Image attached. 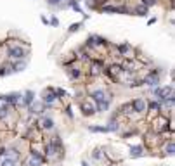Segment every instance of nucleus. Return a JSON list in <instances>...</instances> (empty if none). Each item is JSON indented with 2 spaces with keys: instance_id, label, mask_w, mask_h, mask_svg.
I'll use <instances>...</instances> for the list:
<instances>
[{
  "instance_id": "nucleus-1",
  "label": "nucleus",
  "mask_w": 175,
  "mask_h": 166,
  "mask_svg": "<svg viewBox=\"0 0 175 166\" xmlns=\"http://www.w3.org/2000/svg\"><path fill=\"white\" fill-rule=\"evenodd\" d=\"M9 56L12 59H23L24 57V49L23 47H12L9 50Z\"/></svg>"
},
{
  "instance_id": "nucleus-2",
  "label": "nucleus",
  "mask_w": 175,
  "mask_h": 166,
  "mask_svg": "<svg viewBox=\"0 0 175 166\" xmlns=\"http://www.w3.org/2000/svg\"><path fill=\"white\" fill-rule=\"evenodd\" d=\"M130 104H132V109L137 111V113H142V111L146 109V102L142 100V99H135V100H132Z\"/></svg>"
},
{
  "instance_id": "nucleus-3",
  "label": "nucleus",
  "mask_w": 175,
  "mask_h": 166,
  "mask_svg": "<svg viewBox=\"0 0 175 166\" xmlns=\"http://www.w3.org/2000/svg\"><path fill=\"white\" fill-rule=\"evenodd\" d=\"M92 99L95 102H103V100H108V95L104 90H95V92H92Z\"/></svg>"
},
{
  "instance_id": "nucleus-4",
  "label": "nucleus",
  "mask_w": 175,
  "mask_h": 166,
  "mask_svg": "<svg viewBox=\"0 0 175 166\" xmlns=\"http://www.w3.org/2000/svg\"><path fill=\"white\" fill-rule=\"evenodd\" d=\"M82 113L85 116H92L94 113H95V107H94L92 104H89V102H83L82 104Z\"/></svg>"
},
{
  "instance_id": "nucleus-5",
  "label": "nucleus",
  "mask_w": 175,
  "mask_h": 166,
  "mask_svg": "<svg viewBox=\"0 0 175 166\" xmlns=\"http://www.w3.org/2000/svg\"><path fill=\"white\" fill-rule=\"evenodd\" d=\"M146 83H147V85H151V87H156V85L160 83L158 75H151V76H147V78H146Z\"/></svg>"
},
{
  "instance_id": "nucleus-6",
  "label": "nucleus",
  "mask_w": 175,
  "mask_h": 166,
  "mask_svg": "<svg viewBox=\"0 0 175 166\" xmlns=\"http://www.w3.org/2000/svg\"><path fill=\"white\" fill-rule=\"evenodd\" d=\"M2 100H7V102H14V104H16V102H18V100H19V95H18V94H14V95H2Z\"/></svg>"
},
{
  "instance_id": "nucleus-7",
  "label": "nucleus",
  "mask_w": 175,
  "mask_h": 166,
  "mask_svg": "<svg viewBox=\"0 0 175 166\" xmlns=\"http://www.w3.org/2000/svg\"><path fill=\"white\" fill-rule=\"evenodd\" d=\"M137 156H142V147H132V157H137Z\"/></svg>"
},
{
  "instance_id": "nucleus-8",
  "label": "nucleus",
  "mask_w": 175,
  "mask_h": 166,
  "mask_svg": "<svg viewBox=\"0 0 175 166\" xmlns=\"http://www.w3.org/2000/svg\"><path fill=\"white\" fill-rule=\"evenodd\" d=\"M122 73V68L120 66H113V68H109V75H113V76H118Z\"/></svg>"
},
{
  "instance_id": "nucleus-9",
  "label": "nucleus",
  "mask_w": 175,
  "mask_h": 166,
  "mask_svg": "<svg viewBox=\"0 0 175 166\" xmlns=\"http://www.w3.org/2000/svg\"><path fill=\"white\" fill-rule=\"evenodd\" d=\"M40 165H42V159H40V157L31 156V159H30V166H40Z\"/></svg>"
},
{
  "instance_id": "nucleus-10",
  "label": "nucleus",
  "mask_w": 175,
  "mask_h": 166,
  "mask_svg": "<svg viewBox=\"0 0 175 166\" xmlns=\"http://www.w3.org/2000/svg\"><path fill=\"white\" fill-rule=\"evenodd\" d=\"M31 102H33V92H28V94H26V97H24V104H26V106H30Z\"/></svg>"
},
{
  "instance_id": "nucleus-11",
  "label": "nucleus",
  "mask_w": 175,
  "mask_h": 166,
  "mask_svg": "<svg viewBox=\"0 0 175 166\" xmlns=\"http://www.w3.org/2000/svg\"><path fill=\"white\" fill-rule=\"evenodd\" d=\"M7 113H9V107H7V106H2V107H0V118H5Z\"/></svg>"
},
{
  "instance_id": "nucleus-12",
  "label": "nucleus",
  "mask_w": 175,
  "mask_h": 166,
  "mask_svg": "<svg viewBox=\"0 0 175 166\" xmlns=\"http://www.w3.org/2000/svg\"><path fill=\"white\" fill-rule=\"evenodd\" d=\"M135 12H137L139 16H146V12H147V9H146V7H142V5H141V7H137V9H135Z\"/></svg>"
},
{
  "instance_id": "nucleus-13",
  "label": "nucleus",
  "mask_w": 175,
  "mask_h": 166,
  "mask_svg": "<svg viewBox=\"0 0 175 166\" xmlns=\"http://www.w3.org/2000/svg\"><path fill=\"white\" fill-rule=\"evenodd\" d=\"M101 71V62H97V64H94L92 66V75H97Z\"/></svg>"
},
{
  "instance_id": "nucleus-14",
  "label": "nucleus",
  "mask_w": 175,
  "mask_h": 166,
  "mask_svg": "<svg viewBox=\"0 0 175 166\" xmlns=\"http://www.w3.org/2000/svg\"><path fill=\"white\" fill-rule=\"evenodd\" d=\"M52 125H54V123H52V119H43V128L51 130V128H52Z\"/></svg>"
},
{
  "instance_id": "nucleus-15",
  "label": "nucleus",
  "mask_w": 175,
  "mask_h": 166,
  "mask_svg": "<svg viewBox=\"0 0 175 166\" xmlns=\"http://www.w3.org/2000/svg\"><path fill=\"white\" fill-rule=\"evenodd\" d=\"M108 128V132H116L118 130V125L116 123H109V127H106Z\"/></svg>"
},
{
  "instance_id": "nucleus-16",
  "label": "nucleus",
  "mask_w": 175,
  "mask_h": 166,
  "mask_svg": "<svg viewBox=\"0 0 175 166\" xmlns=\"http://www.w3.org/2000/svg\"><path fill=\"white\" fill-rule=\"evenodd\" d=\"M118 50H120L122 54H127V50H128V45H120V47H118Z\"/></svg>"
},
{
  "instance_id": "nucleus-17",
  "label": "nucleus",
  "mask_w": 175,
  "mask_h": 166,
  "mask_svg": "<svg viewBox=\"0 0 175 166\" xmlns=\"http://www.w3.org/2000/svg\"><path fill=\"white\" fill-rule=\"evenodd\" d=\"M2 166H14V161H12V159H5V161L2 163Z\"/></svg>"
},
{
  "instance_id": "nucleus-18",
  "label": "nucleus",
  "mask_w": 175,
  "mask_h": 166,
  "mask_svg": "<svg viewBox=\"0 0 175 166\" xmlns=\"http://www.w3.org/2000/svg\"><path fill=\"white\" fill-rule=\"evenodd\" d=\"M166 151H168V154H170V156L174 154V144H172V142L168 144V147H166Z\"/></svg>"
},
{
  "instance_id": "nucleus-19",
  "label": "nucleus",
  "mask_w": 175,
  "mask_h": 166,
  "mask_svg": "<svg viewBox=\"0 0 175 166\" xmlns=\"http://www.w3.org/2000/svg\"><path fill=\"white\" fill-rule=\"evenodd\" d=\"M78 28H80V23H76V24H71V28H70V33H73V31H76Z\"/></svg>"
},
{
  "instance_id": "nucleus-20",
  "label": "nucleus",
  "mask_w": 175,
  "mask_h": 166,
  "mask_svg": "<svg viewBox=\"0 0 175 166\" xmlns=\"http://www.w3.org/2000/svg\"><path fill=\"white\" fill-rule=\"evenodd\" d=\"M71 76H73V78H78V76H80V71H78V69H73V71H71Z\"/></svg>"
},
{
  "instance_id": "nucleus-21",
  "label": "nucleus",
  "mask_w": 175,
  "mask_h": 166,
  "mask_svg": "<svg viewBox=\"0 0 175 166\" xmlns=\"http://www.w3.org/2000/svg\"><path fill=\"white\" fill-rule=\"evenodd\" d=\"M151 109H160V104L158 102H151V106H149Z\"/></svg>"
},
{
  "instance_id": "nucleus-22",
  "label": "nucleus",
  "mask_w": 175,
  "mask_h": 166,
  "mask_svg": "<svg viewBox=\"0 0 175 166\" xmlns=\"http://www.w3.org/2000/svg\"><path fill=\"white\" fill-rule=\"evenodd\" d=\"M92 156H94V159H99V157H101V151H95Z\"/></svg>"
},
{
  "instance_id": "nucleus-23",
  "label": "nucleus",
  "mask_w": 175,
  "mask_h": 166,
  "mask_svg": "<svg viewBox=\"0 0 175 166\" xmlns=\"http://www.w3.org/2000/svg\"><path fill=\"white\" fill-rule=\"evenodd\" d=\"M51 24H52V26H57V24H59V21L56 19V18H52V19H51Z\"/></svg>"
},
{
  "instance_id": "nucleus-24",
  "label": "nucleus",
  "mask_w": 175,
  "mask_h": 166,
  "mask_svg": "<svg viewBox=\"0 0 175 166\" xmlns=\"http://www.w3.org/2000/svg\"><path fill=\"white\" fill-rule=\"evenodd\" d=\"M43 100H45V102H52V100H54V95H47Z\"/></svg>"
},
{
  "instance_id": "nucleus-25",
  "label": "nucleus",
  "mask_w": 175,
  "mask_h": 166,
  "mask_svg": "<svg viewBox=\"0 0 175 166\" xmlns=\"http://www.w3.org/2000/svg\"><path fill=\"white\" fill-rule=\"evenodd\" d=\"M146 5H151V4H154V0H144Z\"/></svg>"
},
{
  "instance_id": "nucleus-26",
  "label": "nucleus",
  "mask_w": 175,
  "mask_h": 166,
  "mask_svg": "<svg viewBox=\"0 0 175 166\" xmlns=\"http://www.w3.org/2000/svg\"><path fill=\"white\" fill-rule=\"evenodd\" d=\"M61 0H51V4H59Z\"/></svg>"
},
{
  "instance_id": "nucleus-27",
  "label": "nucleus",
  "mask_w": 175,
  "mask_h": 166,
  "mask_svg": "<svg viewBox=\"0 0 175 166\" xmlns=\"http://www.w3.org/2000/svg\"><path fill=\"white\" fill-rule=\"evenodd\" d=\"M83 166H89V165H87V163H83Z\"/></svg>"
}]
</instances>
